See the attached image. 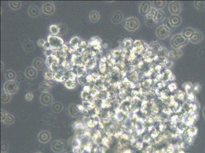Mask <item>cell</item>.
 <instances>
[{"label":"cell","mask_w":205,"mask_h":153,"mask_svg":"<svg viewBox=\"0 0 205 153\" xmlns=\"http://www.w3.org/2000/svg\"><path fill=\"white\" fill-rule=\"evenodd\" d=\"M77 108L79 110V111L81 112H83L84 110H85V108L84 107L83 105L82 104H80V105H78L77 106Z\"/></svg>","instance_id":"40"},{"label":"cell","mask_w":205,"mask_h":153,"mask_svg":"<svg viewBox=\"0 0 205 153\" xmlns=\"http://www.w3.org/2000/svg\"><path fill=\"white\" fill-rule=\"evenodd\" d=\"M99 18H100L99 14L97 12L93 11L90 12L89 14V19L91 22L96 23L99 20Z\"/></svg>","instance_id":"21"},{"label":"cell","mask_w":205,"mask_h":153,"mask_svg":"<svg viewBox=\"0 0 205 153\" xmlns=\"http://www.w3.org/2000/svg\"><path fill=\"white\" fill-rule=\"evenodd\" d=\"M88 45H89V43L88 42H87L86 41H81L80 43V44H79V47H81L82 48H83L84 49H85L86 48L88 47Z\"/></svg>","instance_id":"36"},{"label":"cell","mask_w":205,"mask_h":153,"mask_svg":"<svg viewBox=\"0 0 205 153\" xmlns=\"http://www.w3.org/2000/svg\"><path fill=\"white\" fill-rule=\"evenodd\" d=\"M129 80H131L132 82H136L138 80V74L136 72H133L129 76Z\"/></svg>","instance_id":"33"},{"label":"cell","mask_w":205,"mask_h":153,"mask_svg":"<svg viewBox=\"0 0 205 153\" xmlns=\"http://www.w3.org/2000/svg\"><path fill=\"white\" fill-rule=\"evenodd\" d=\"M151 4L149 2H142L139 7V12L143 16H147L152 9Z\"/></svg>","instance_id":"8"},{"label":"cell","mask_w":205,"mask_h":153,"mask_svg":"<svg viewBox=\"0 0 205 153\" xmlns=\"http://www.w3.org/2000/svg\"><path fill=\"white\" fill-rule=\"evenodd\" d=\"M169 22L172 27H177L181 24L182 19L178 15H172L169 19Z\"/></svg>","instance_id":"12"},{"label":"cell","mask_w":205,"mask_h":153,"mask_svg":"<svg viewBox=\"0 0 205 153\" xmlns=\"http://www.w3.org/2000/svg\"><path fill=\"white\" fill-rule=\"evenodd\" d=\"M9 7L13 10H18L21 7L22 3L19 1H10L9 3Z\"/></svg>","instance_id":"25"},{"label":"cell","mask_w":205,"mask_h":153,"mask_svg":"<svg viewBox=\"0 0 205 153\" xmlns=\"http://www.w3.org/2000/svg\"><path fill=\"white\" fill-rule=\"evenodd\" d=\"M168 89L170 92L174 91V90H176L177 89V86L175 83H170L168 86Z\"/></svg>","instance_id":"37"},{"label":"cell","mask_w":205,"mask_h":153,"mask_svg":"<svg viewBox=\"0 0 205 153\" xmlns=\"http://www.w3.org/2000/svg\"><path fill=\"white\" fill-rule=\"evenodd\" d=\"M196 31L194 30L189 28H186L185 29L183 30L182 32V34L185 36L186 38L189 39L190 37L192 35V34H193L194 32Z\"/></svg>","instance_id":"24"},{"label":"cell","mask_w":205,"mask_h":153,"mask_svg":"<svg viewBox=\"0 0 205 153\" xmlns=\"http://www.w3.org/2000/svg\"><path fill=\"white\" fill-rule=\"evenodd\" d=\"M156 35L160 39H165L170 35V30L168 27L165 25H161L156 30Z\"/></svg>","instance_id":"5"},{"label":"cell","mask_w":205,"mask_h":153,"mask_svg":"<svg viewBox=\"0 0 205 153\" xmlns=\"http://www.w3.org/2000/svg\"><path fill=\"white\" fill-rule=\"evenodd\" d=\"M41 103L44 105H48L52 101V95L48 92H43L41 95Z\"/></svg>","instance_id":"14"},{"label":"cell","mask_w":205,"mask_h":153,"mask_svg":"<svg viewBox=\"0 0 205 153\" xmlns=\"http://www.w3.org/2000/svg\"><path fill=\"white\" fill-rule=\"evenodd\" d=\"M73 152H74V153H81V151L80 150V148L74 147Z\"/></svg>","instance_id":"44"},{"label":"cell","mask_w":205,"mask_h":153,"mask_svg":"<svg viewBox=\"0 0 205 153\" xmlns=\"http://www.w3.org/2000/svg\"><path fill=\"white\" fill-rule=\"evenodd\" d=\"M64 85L68 89H74L76 87V83L75 81L71 80H67L64 82Z\"/></svg>","instance_id":"28"},{"label":"cell","mask_w":205,"mask_h":153,"mask_svg":"<svg viewBox=\"0 0 205 153\" xmlns=\"http://www.w3.org/2000/svg\"><path fill=\"white\" fill-rule=\"evenodd\" d=\"M42 10L44 14L47 15H51L54 14L55 11V5L52 3H45L43 4Z\"/></svg>","instance_id":"7"},{"label":"cell","mask_w":205,"mask_h":153,"mask_svg":"<svg viewBox=\"0 0 205 153\" xmlns=\"http://www.w3.org/2000/svg\"><path fill=\"white\" fill-rule=\"evenodd\" d=\"M51 87L52 86L47 83V81H45L40 84L39 89L43 92H47L50 91Z\"/></svg>","instance_id":"22"},{"label":"cell","mask_w":205,"mask_h":153,"mask_svg":"<svg viewBox=\"0 0 205 153\" xmlns=\"http://www.w3.org/2000/svg\"><path fill=\"white\" fill-rule=\"evenodd\" d=\"M81 39L78 37H74L70 41V45L71 46V47H72L74 49H75L76 48L78 47L79 46V44L81 42Z\"/></svg>","instance_id":"20"},{"label":"cell","mask_w":205,"mask_h":153,"mask_svg":"<svg viewBox=\"0 0 205 153\" xmlns=\"http://www.w3.org/2000/svg\"><path fill=\"white\" fill-rule=\"evenodd\" d=\"M124 18V16L121 12H116L113 14L111 20L114 24H118L122 22Z\"/></svg>","instance_id":"11"},{"label":"cell","mask_w":205,"mask_h":153,"mask_svg":"<svg viewBox=\"0 0 205 153\" xmlns=\"http://www.w3.org/2000/svg\"><path fill=\"white\" fill-rule=\"evenodd\" d=\"M86 76H81V77H78V82L81 85H87V78H86Z\"/></svg>","instance_id":"34"},{"label":"cell","mask_w":205,"mask_h":153,"mask_svg":"<svg viewBox=\"0 0 205 153\" xmlns=\"http://www.w3.org/2000/svg\"><path fill=\"white\" fill-rule=\"evenodd\" d=\"M53 50L52 49H50L49 50H45V56L47 57L52 56L53 55Z\"/></svg>","instance_id":"39"},{"label":"cell","mask_w":205,"mask_h":153,"mask_svg":"<svg viewBox=\"0 0 205 153\" xmlns=\"http://www.w3.org/2000/svg\"><path fill=\"white\" fill-rule=\"evenodd\" d=\"M47 42L49 43L51 48L53 50L60 49L64 45V42L60 37L50 35L47 37Z\"/></svg>","instance_id":"2"},{"label":"cell","mask_w":205,"mask_h":153,"mask_svg":"<svg viewBox=\"0 0 205 153\" xmlns=\"http://www.w3.org/2000/svg\"><path fill=\"white\" fill-rule=\"evenodd\" d=\"M5 76L8 81H14L16 77V74L13 70H7L5 73Z\"/></svg>","instance_id":"16"},{"label":"cell","mask_w":205,"mask_h":153,"mask_svg":"<svg viewBox=\"0 0 205 153\" xmlns=\"http://www.w3.org/2000/svg\"><path fill=\"white\" fill-rule=\"evenodd\" d=\"M169 11L173 15H178L182 10V5L181 3L177 1H173L169 3L168 6Z\"/></svg>","instance_id":"6"},{"label":"cell","mask_w":205,"mask_h":153,"mask_svg":"<svg viewBox=\"0 0 205 153\" xmlns=\"http://www.w3.org/2000/svg\"><path fill=\"white\" fill-rule=\"evenodd\" d=\"M168 56L174 59H178L180 58L182 55V51L180 49H175L174 51H171L168 53Z\"/></svg>","instance_id":"17"},{"label":"cell","mask_w":205,"mask_h":153,"mask_svg":"<svg viewBox=\"0 0 205 153\" xmlns=\"http://www.w3.org/2000/svg\"><path fill=\"white\" fill-rule=\"evenodd\" d=\"M131 45H132L131 41L130 39H127L126 41H124V49L127 50L128 48L131 47Z\"/></svg>","instance_id":"35"},{"label":"cell","mask_w":205,"mask_h":153,"mask_svg":"<svg viewBox=\"0 0 205 153\" xmlns=\"http://www.w3.org/2000/svg\"><path fill=\"white\" fill-rule=\"evenodd\" d=\"M188 43V40L182 34H176L173 36L170 41L171 47L175 49H179L180 47L186 45Z\"/></svg>","instance_id":"1"},{"label":"cell","mask_w":205,"mask_h":153,"mask_svg":"<svg viewBox=\"0 0 205 153\" xmlns=\"http://www.w3.org/2000/svg\"><path fill=\"white\" fill-rule=\"evenodd\" d=\"M87 71L85 67H82V68L79 67L76 73V76H78V78L81 76H87Z\"/></svg>","instance_id":"27"},{"label":"cell","mask_w":205,"mask_h":153,"mask_svg":"<svg viewBox=\"0 0 205 153\" xmlns=\"http://www.w3.org/2000/svg\"><path fill=\"white\" fill-rule=\"evenodd\" d=\"M37 76V72L33 66L28 67L25 70V76L28 79H35Z\"/></svg>","instance_id":"10"},{"label":"cell","mask_w":205,"mask_h":153,"mask_svg":"<svg viewBox=\"0 0 205 153\" xmlns=\"http://www.w3.org/2000/svg\"><path fill=\"white\" fill-rule=\"evenodd\" d=\"M166 4V1H155L154 2V5L155 9H160L163 8V7H165Z\"/></svg>","instance_id":"29"},{"label":"cell","mask_w":205,"mask_h":153,"mask_svg":"<svg viewBox=\"0 0 205 153\" xmlns=\"http://www.w3.org/2000/svg\"><path fill=\"white\" fill-rule=\"evenodd\" d=\"M45 42H46V41H45L44 39H39V41H38V42H37V44H38V45L39 46V47H43L44 45H45Z\"/></svg>","instance_id":"41"},{"label":"cell","mask_w":205,"mask_h":153,"mask_svg":"<svg viewBox=\"0 0 205 153\" xmlns=\"http://www.w3.org/2000/svg\"><path fill=\"white\" fill-rule=\"evenodd\" d=\"M50 30L52 35L54 36H56L60 33V28L57 25H51L50 26Z\"/></svg>","instance_id":"26"},{"label":"cell","mask_w":205,"mask_h":153,"mask_svg":"<svg viewBox=\"0 0 205 153\" xmlns=\"http://www.w3.org/2000/svg\"><path fill=\"white\" fill-rule=\"evenodd\" d=\"M203 114H204V116H205V108H204V110H203Z\"/></svg>","instance_id":"46"},{"label":"cell","mask_w":205,"mask_h":153,"mask_svg":"<svg viewBox=\"0 0 205 153\" xmlns=\"http://www.w3.org/2000/svg\"><path fill=\"white\" fill-rule=\"evenodd\" d=\"M87 78V85H95V82L96 81L97 78L95 77L93 74H89L86 76Z\"/></svg>","instance_id":"30"},{"label":"cell","mask_w":205,"mask_h":153,"mask_svg":"<svg viewBox=\"0 0 205 153\" xmlns=\"http://www.w3.org/2000/svg\"><path fill=\"white\" fill-rule=\"evenodd\" d=\"M18 89V84L15 81H7L3 87V90L9 95L14 94Z\"/></svg>","instance_id":"4"},{"label":"cell","mask_w":205,"mask_h":153,"mask_svg":"<svg viewBox=\"0 0 205 153\" xmlns=\"http://www.w3.org/2000/svg\"><path fill=\"white\" fill-rule=\"evenodd\" d=\"M194 5L195 6V7L198 10L200 11L205 10V1H195L194 3Z\"/></svg>","instance_id":"23"},{"label":"cell","mask_w":205,"mask_h":153,"mask_svg":"<svg viewBox=\"0 0 205 153\" xmlns=\"http://www.w3.org/2000/svg\"><path fill=\"white\" fill-rule=\"evenodd\" d=\"M25 99L28 101H32V99H33V95L32 93L31 92H29V93H28L27 95H26Z\"/></svg>","instance_id":"38"},{"label":"cell","mask_w":205,"mask_h":153,"mask_svg":"<svg viewBox=\"0 0 205 153\" xmlns=\"http://www.w3.org/2000/svg\"><path fill=\"white\" fill-rule=\"evenodd\" d=\"M43 48L45 49V50H49V49H51V47H50L49 43H48L47 41H46V42H45V45H44L43 46Z\"/></svg>","instance_id":"42"},{"label":"cell","mask_w":205,"mask_h":153,"mask_svg":"<svg viewBox=\"0 0 205 153\" xmlns=\"http://www.w3.org/2000/svg\"><path fill=\"white\" fill-rule=\"evenodd\" d=\"M162 84L160 83V85H162ZM158 85H160V84H159V83L158 84ZM162 87H163L162 86H161V88H162Z\"/></svg>","instance_id":"47"},{"label":"cell","mask_w":205,"mask_h":153,"mask_svg":"<svg viewBox=\"0 0 205 153\" xmlns=\"http://www.w3.org/2000/svg\"><path fill=\"white\" fill-rule=\"evenodd\" d=\"M1 115H2V117H1L2 120V121H3V120L5 119L6 117H7V114H6V112L5 111L2 110V111H1Z\"/></svg>","instance_id":"43"},{"label":"cell","mask_w":205,"mask_h":153,"mask_svg":"<svg viewBox=\"0 0 205 153\" xmlns=\"http://www.w3.org/2000/svg\"><path fill=\"white\" fill-rule=\"evenodd\" d=\"M165 14L162 10H157L155 16L154 18V20L156 23H158L163 20L164 18Z\"/></svg>","instance_id":"18"},{"label":"cell","mask_w":205,"mask_h":153,"mask_svg":"<svg viewBox=\"0 0 205 153\" xmlns=\"http://www.w3.org/2000/svg\"><path fill=\"white\" fill-rule=\"evenodd\" d=\"M97 59L95 58L90 59L89 60L84 64V66L86 69L93 70L97 65Z\"/></svg>","instance_id":"19"},{"label":"cell","mask_w":205,"mask_h":153,"mask_svg":"<svg viewBox=\"0 0 205 153\" xmlns=\"http://www.w3.org/2000/svg\"><path fill=\"white\" fill-rule=\"evenodd\" d=\"M203 38L204 36L201 32L196 31L189 39L192 43H199L202 41Z\"/></svg>","instance_id":"9"},{"label":"cell","mask_w":205,"mask_h":153,"mask_svg":"<svg viewBox=\"0 0 205 153\" xmlns=\"http://www.w3.org/2000/svg\"><path fill=\"white\" fill-rule=\"evenodd\" d=\"M45 66V62L41 58H36L33 62V66L36 70H43Z\"/></svg>","instance_id":"13"},{"label":"cell","mask_w":205,"mask_h":153,"mask_svg":"<svg viewBox=\"0 0 205 153\" xmlns=\"http://www.w3.org/2000/svg\"><path fill=\"white\" fill-rule=\"evenodd\" d=\"M10 95L7 93V92H5L4 90H3L2 92L1 95V101L2 103H6L10 101Z\"/></svg>","instance_id":"31"},{"label":"cell","mask_w":205,"mask_h":153,"mask_svg":"<svg viewBox=\"0 0 205 153\" xmlns=\"http://www.w3.org/2000/svg\"><path fill=\"white\" fill-rule=\"evenodd\" d=\"M54 75V73L51 70L49 69L48 71L45 73L44 77H45V79L46 80V81H49L50 80L53 79Z\"/></svg>","instance_id":"32"},{"label":"cell","mask_w":205,"mask_h":153,"mask_svg":"<svg viewBox=\"0 0 205 153\" xmlns=\"http://www.w3.org/2000/svg\"><path fill=\"white\" fill-rule=\"evenodd\" d=\"M39 9L36 6H32L28 9L29 15L32 17H36L39 16Z\"/></svg>","instance_id":"15"},{"label":"cell","mask_w":205,"mask_h":153,"mask_svg":"<svg viewBox=\"0 0 205 153\" xmlns=\"http://www.w3.org/2000/svg\"><path fill=\"white\" fill-rule=\"evenodd\" d=\"M124 26L125 28L129 31H134L139 28L140 23L137 18L134 17H130L126 20Z\"/></svg>","instance_id":"3"},{"label":"cell","mask_w":205,"mask_h":153,"mask_svg":"<svg viewBox=\"0 0 205 153\" xmlns=\"http://www.w3.org/2000/svg\"><path fill=\"white\" fill-rule=\"evenodd\" d=\"M200 88H201L200 85L199 84H196V85L194 86V91H196L197 92V91H198L200 89Z\"/></svg>","instance_id":"45"}]
</instances>
